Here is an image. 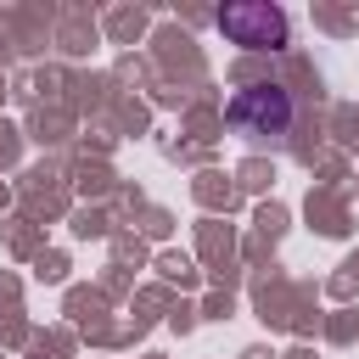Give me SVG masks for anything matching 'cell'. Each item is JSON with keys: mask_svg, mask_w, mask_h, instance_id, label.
Returning a JSON list of instances; mask_svg holds the SVG:
<instances>
[{"mask_svg": "<svg viewBox=\"0 0 359 359\" xmlns=\"http://www.w3.org/2000/svg\"><path fill=\"white\" fill-rule=\"evenodd\" d=\"M224 118H230L236 129H247V135H280V129L292 123V95H286L280 84H247V90L230 95Z\"/></svg>", "mask_w": 359, "mask_h": 359, "instance_id": "1", "label": "cell"}, {"mask_svg": "<svg viewBox=\"0 0 359 359\" xmlns=\"http://www.w3.org/2000/svg\"><path fill=\"white\" fill-rule=\"evenodd\" d=\"M219 28H224V39L247 45V50H280V45H286V17H280L275 6H264V0L224 6V11H219Z\"/></svg>", "mask_w": 359, "mask_h": 359, "instance_id": "2", "label": "cell"}]
</instances>
